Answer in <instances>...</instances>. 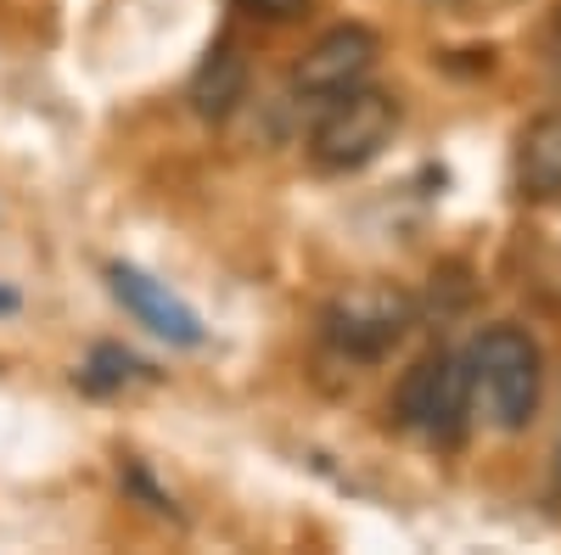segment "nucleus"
Wrapping results in <instances>:
<instances>
[{
  "instance_id": "nucleus-1",
  "label": "nucleus",
  "mask_w": 561,
  "mask_h": 555,
  "mask_svg": "<svg viewBox=\"0 0 561 555\" xmlns=\"http://www.w3.org/2000/svg\"><path fill=\"white\" fill-rule=\"evenodd\" d=\"M466 370H472V398L489 415V427L523 432L539 398H545V354L523 326H489L466 348Z\"/></svg>"
},
{
  "instance_id": "nucleus-2",
  "label": "nucleus",
  "mask_w": 561,
  "mask_h": 555,
  "mask_svg": "<svg viewBox=\"0 0 561 555\" xmlns=\"http://www.w3.org/2000/svg\"><path fill=\"white\" fill-rule=\"evenodd\" d=\"M393 129H399V102L388 90H377V84L343 90V96L320 107V118L309 129V158L325 174H354L388 152Z\"/></svg>"
},
{
  "instance_id": "nucleus-3",
  "label": "nucleus",
  "mask_w": 561,
  "mask_h": 555,
  "mask_svg": "<svg viewBox=\"0 0 561 555\" xmlns=\"http://www.w3.org/2000/svg\"><path fill=\"white\" fill-rule=\"evenodd\" d=\"M472 370H466V354H421L410 370H404V382L393 388V415H399V427H410L415 438H427V443H460L466 438V421H472Z\"/></svg>"
},
{
  "instance_id": "nucleus-4",
  "label": "nucleus",
  "mask_w": 561,
  "mask_h": 555,
  "mask_svg": "<svg viewBox=\"0 0 561 555\" xmlns=\"http://www.w3.org/2000/svg\"><path fill=\"white\" fill-rule=\"evenodd\" d=\"M415 326V298L399 287H348L325 303L320 332L343 359H388Z\"/></svg>"
},
{
  "instance_id": "nucleus-5",
  "label": "nucleus",
  "mask_w": 561,
  "mask_h": 555,
  "mask_svg": "<svg viewBox=\"0 0 561 555\" xmlns=\"http://www.w3.org/2000/svg\"><path fill=\"white\" fill-rule=\"evenodd\" d=\"M377 57H382L377 28H365V23L325 28L293 68V96L309 102V107H325L332 96H343V90H359L370 79V68H377Z\"/></svg>"
},
{
  "instance_id": "nucleus-6",
  "label": "nucleus",
  "mask_w": 561,
  "mask_h": 555,
  "mask_svg": "<svg viewBox=\"0 0 561 555\" xmlns=\"http://www.w3.org/2000/svg\"><path fill=\"white\" fill-rule=\"evenodd\" d=\"M107 287H113V298H118L152 337H163V343H174V348H197V343H203L197 309L185 303V298H174L163 281H152L147 269H135V264H107Z\"/></svg>"
},
{
  "instance_id": "nucleus-7",
  "label": "nucleus",
  "mask_w": 561,
  "mask_h": 555,
  "mask_svg": "<svg viewBox=\"0 0 561 555\" xmlns=\"http://www.w3.org/2000/svg\"><path fill=\"white\" fill-rule=\"evenodd\" d=\"M185 102H192V113L208 118V124H225L248 102V57H242L237 39H214L203 51L192 84H185Z\"/></svg>"
},
{
  "instance_id": "nucleus-8",
  "label": "nucleus",
  "mask_w": 561,
  "mask_h": 555,
  "mask_svg": "<svg viewBox=\"0 0 561 555\" xmlns=\"http://www.w3.org/2000/svg\"><path fill=\"white\" fill-rule=\"evenodd\" d=\"M511 174H517V192H523L528 203H556V197H561V107L539 113V118L517 135Z\"/></svg>"
},
{
  "instance_id": "nucleus-9",
  "label": "nucleus",
  "mask_w": 561,
  "mask_h": 555,
  "mask_svg": "<svg viewBox=\"0 0 561 555\" xmlns=\"http://www.w3.org/2000/svg\"><path fill=\"white\" fill-rule=\"evenodd\" d=\"M140 377H147V365H140L135 354H124L118 343L90 348V359H84V370H79V382H84L90 393H118V388H129V382H140Z\"/></svg>"
},
{
  "instance_id": "nucleus-10",
  "label": "nucleus",
  "mask_w": 561,
  "mask_h": 555,
  "mask_svg": "<svg viewBox=\"0 0 561 555\" xmlns=\"http://www.w3.org/2000/svg\"><path fill=\"white\" fill-rule=\"evenodd\" d=\"M230 7L259 18V23H304L314 0H230Z\"/></svg>"
},
{
  "instance_id": "nucleus-11",
  "label": "nucleus",
  "mask_w": 561,
  "mask_h": 555,
  "mask_svg": "<svg viewBox=\"0 0 561 555\" xmlns=\"http://www.w3.org/2000/svg\"><path fill=\"white\" fill-rule=\"evenodd\" d=\"M455 12H466V18H483V12H511V7H523V0H449Z\"/></svg>"
},
{
  "instance_id": "nucleus-12",
  "label": "nucleus",
  "mask_w": 561,
  "mask_h": 555,
  "mask_svg": "<svg viewBox=\"0 0 561 555\" xmlns=\"http://www.w3.org/2000/svg\"><path fill=\"white\" fill-rule=\"evenodd\" d=\"M550 68H556V79H561V12H556V23H550Z\"/></svg>"
},
{
  "instance_id": "nucleus-13",
  "label": "nucleus",
  "mask_w": 561,
  "mask_h": 555,
  "mask_svg": "<svg viewBox=\"0 0 561 555\" xmlns=\"http://www.w3.org/2000/svg\"><path fill=\"white\" fill-rule=\"evenodd\" d=\"M18 309V292H7V287H0V314H12Z\"/></svg>"
},
{
  "instance_id": "nucleus-14",
  "label": "nucleus",
  "mask_w": 561,
  "mask_h": 555,
  "mask_svg": "<svg viewBox=\"0 0 561 555\" xmlns=\"http://www.w3.org/2000/svg\"><path fill=\"white\" fill-rule=\"evenodd\" d=\"M556 477H561V466H556Z\"/></svg>"
}]
</instances>
